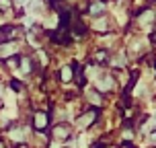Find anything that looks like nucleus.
I'll return each instance as SVG.
<instances>
[{
	"mask_svg": "<svg viewBox=\"0 0 156 148\" xmlns=\"http://www.w3.org/2000/svg\"><path fill=\"white\" fill-rule=\"evenodd\" d=\"M54 136H55V138H68V136H70V132H68V128H64V125H60V128H55Z\"/></svg>",
	"mask_w": 156,
	"mask_h": 148,
	"instance_id": "nucleus-3",
	"label": "nucleus"
},
{
	"mask_svg": "<svg viewBox=\"0 0 156 148\" xmlns=\"http://www.w3.org/2000/svg\"><path fill=\"white\" fill-rule=\"evenodd\" d=\"M97 119V115H94V111H88V113H84V117H80L78 119V125L80 128H86V125H90Z\"/></svg>",
	"mask_w": 156,
	"mask_h": 148,
	"instance_id": "nucleus-2",
	"label": "nucleus"
},
{
	"mask_svg": "<svg viewBox=\"0 0 156 148\" xmlns=\"http://www.w3.org/2000/svg\"><path fill=\"white\" fill-rule=\"evenodd\" d=\"M62 80H64V82H70V80H72V68H70V66H66V68L62 70Z\"/></svg>",
	"mask_w": 156,
	"mask_h": 148,
	"instance_id": "nucleus-4",
	"label": "nucleus"
},
{
	"mask_svg": "<svg viewBox=\"0 0 156 148\" xmlns=\"http://www.w3.org/2000/svg\"><path fill=\"white\" fill-rule=\"evenodd\" d=\"M103 10V2H94L93 6H90V13H93V15H97V13H101Z\"/></svg>",
	"mask_w": 156,
	"mask_h": 148,
	"instance_id": "nucleus-5",
	"label": "nucleus"
},
{
	"mask_svg": "<svg viewBox=\"0 0 156 148\" xmlns=\"http://www.w3.org/2000/svg\"><path fill=\"white\" fill-rule=\"evenodd\" d=\"M47 125H49V115L47 113H35L33 115V128L37 132H43Z\"/></svg>",
	"mask_w": 156,
	"mask_h": 148,
	"instance_id": "nucleus-1",
	"label": "nucleus"
}]
</instances>
